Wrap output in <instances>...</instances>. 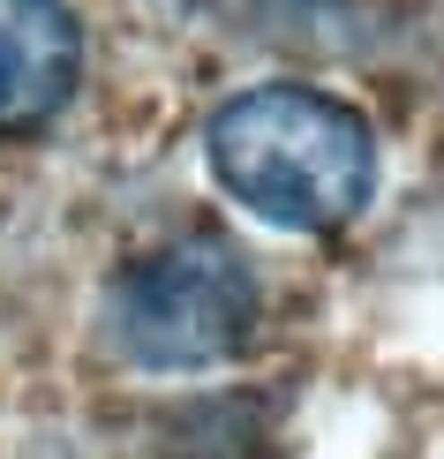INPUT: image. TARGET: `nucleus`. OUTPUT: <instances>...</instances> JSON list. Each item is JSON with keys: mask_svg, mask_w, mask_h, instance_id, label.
Masks as SVG:
<instances>
[{"mask_svg": "<svg viewBox=\"0 0 444 459\" xmlns=\"http://www.w3.org/2000/svg\"><path fill=\"white\" fill-rule=\"evenodd\" d=\"M204 159L248 219L286 234H339L377 188V136L346 99L309 83H257L204 128Z\"/></svg>", "mask_w": 444, "mask_h": 459, "instance_id": "obj_1", "label": "nucleus"}, {"mask_svg": "<svg viewBox=\"0 0 444 459\" xmlns=\"http://www.w3.org/2000/svg\"><path fill=\"white\" fill-rule=\"evenodd\" d=\"M106 316L136 369H211L234 361L257 332V279L234 241L188 234L128 264Z\"/></svg>", "mask_w": 444, "mask_h": 459, "instance_id": "obj_2", "label": "nucleus"}, {"mask_svg": "<svg viewBox=\"0 0 444 459\" xmlns=\"http://www.w3.org/2000/svg\"><path fill=\"white\" fill-rule=\"evenodd\" d=\"M83 75V30L68 0H0V128L23 136L46 128L75 99Z\"/></svg>", "mask_w": 444, "mask_h": 459, "instance_id": "obj_3", "label": "nucleus"}]
</instances>
